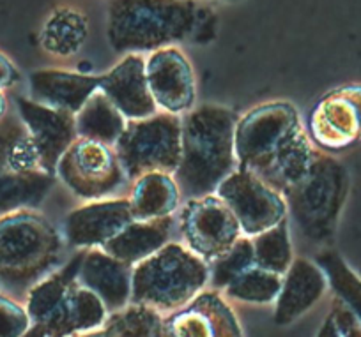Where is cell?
<instances>
[{
    "label": "cell",
    "instance_id": "44dd1931",
    "mask_svg": "<svg viewBox=\"0 0 361 337\" xmlns=\"http://www.w3.org/2000/svg\"><path fill=\"white\" fill-rule=\"evenodd\" d=\"M173 217L151 219V221H131L126 228L119 231L112 241L106 242L105 249L114 258L121 260L126 265L135 267L142 260L149 258L156 251L166 246L172 239Z\"/></svg>",
    "mask_w": 361,
    "mask_h": 337
},
{
    "label": "cell",
    "instance_id": "52a82bcc",
    "mask_svg": "<svg viewBox=\"0 0 361 337\" xmlns=\"http://www.w3.org/2000/svg\"><path fill=\"white\" fill-rule=\"evenodd\" d=\"M180 115L156 111L128 126L114 145L126 179L135 182L145 173L161 172L173 175L180 159Z\"/></svg>",
    "mask_w": 361,
    "mask_h": 337
},
{
    "label": "cell",
    "instance_id": "7c38bea8",
    "mask_svg": "<svg viewBox=\"0 0 361 337\" xmlns=\"http://www.w3.org/2000/svg\"><path fill=\"white\" fill-rule=\"evenodd\" d=\"M16 108L32 138L39 168L55 175L61 158L78 138L75 115L25 97H16Z\"/></svg>",
    "mask_w": 361,
    "mask_h": 337
},
{
    "label": "cell",
    "instance_id": "1f68e13d",
    "mask_svg": "<svg viewBox=\"0 0 361 337\" xmlns=\"http://www.w3.org/2000/svg\"><path fill=\"white\" fill-rule=\"evenodd\" d=\"M32 326L27 307L0 293V337H23Z\"/></svg>",
    "mask_w": 361,
    "mask_h": 337
},
{
    "label": "cell",
    "instance_id": "7a4b0ae2",
    "mask_svg": "<svg viewBox=\"0 0 361 337\" xmlns=\"http://www.w3.org/2000/svg\"><path fill=\"white\" fill-rule=\"evenodd\" d=\"M216 16L199 0H109L110 46L119 53H145L180 41L207 43Z\"/></svg>",
    "mask_w": 361,
    "mask_h": 337
},
{
    "label": "cell",
    "instance_id": "e0dca14e",
    "mask_svg": "<svg viewBox=\"0 0 361 337\" xmlns=\"http://www.w3.org/2000/svg\"><path fill=\"white\" fill-rule=\"evenodd\" d=\"M131 272L133 267L102 248L85 249L78 270V283L98 295L106 311H121L131 298Z\"/></svg>",
    "mask_w": 361,
    "mask_h": 337
},
{
    "label": "cell",
    "instance_id": "f1b7e54d",
    "mask_svg": "<svg viewBox=\"0 0 361 337\" xmlns=\"http://www.w3.org/2000/svg\"><path fill=\"white\" fill-rule=\"evenodd\" d=\"M317 265L324 270L329 286L342 298L361 323V277L347 265L336 251H324L317 256Z\"/></svg>",
    "mask_w": 361,
    "mask_h": 337
},
{
    "label": "cell",
    "instance_id": "8d00e7d4",
    "mask_svg": "<svg viewBox=\"0 0 361 337\" xmlns=\"http://www.w3.org/2000/svg\"><path fill=\"white\" fill-rule=\"evenodd\" d=\"M6 110H8V101H6L4 90H0V119L6 115Z\"/></svg>",
    "mask_w": 361,
    "mask_h": 337
},
{
    "label": "cell",
    "instance_id": "2e32d148",
    "mask_svg": "<svg viewBox=\"0 0 361 337\" xmlns=\"http://www.w3.org/2000/svg\"><path fill=\"white\" fill-rule=\"evenodd\" d=\"M99 90L128 120H140L158 111L145 76V61L138 53H130L102 75Z\"/></svg>",
    "mask_w": 361,
    "mask_h": 337
},
{
    "label": "cell",
    "instance_id": "8fae6325",
    "mask_svg": "<svg viewBox=\"0 0 361 337\" xmlns=\"http://www.w3.org/2000/svg\"><path fill=\"white\" fill-rule=\"evenodd\" d=\"M312 141L340 152L361 141V85H345L326 94L310 115Z\"/></svg>",
    "mask_w": 361,
    "mask_h": 337
},
{
    "label": "cell",
    "instance_id": "7402d4cb",
    "mask_svg": "<svg viewBox=\"0 0 361 337\" xmlns=\"http://www.w3.org/2000/svg\"><path fill=\"white\" fill-rule=\"evenodd\" d=\"M130 203L137 221L169 217L180 203L179 187L169 173H145L133 182Z\"/></svg>",
    "mask_w": 361,
    "mask_h": 337
},
{
    "label": "cell",
    "instance_id": "5b68a950",
    "mask_svg": "<svg viewBox=\"0 0 361 337\" xmlns=\"http://www.w3.org/2000/svg\"><path fill=\"white\" fill-rule=\"evenodd\" d=\"M61 255L57 228L36 210L0 217V283L6 286L30 290L54 272Z\"/></svg>",
    "mask_w": 361,
    "mask_h": 337
},
{
    "label": "cell",
    "instance_id": "4fadbf2b",
    "mask_svg": "<svg viewBox=\"0 0 361 337\" xmlns=\"http://www.w3.org/2000/svg\"><path fill=\"white\" fill-rule=\"evenodd\" d=\"M145 76L156 106L166 113H188L195 103V76L186 55L173 46L152 51Z\"/></svg>",
    "mask_w": 361,
    "mask_h": 337
},
{
    "label": "cell",
    "instance_id": "f546056e",
    "mask_svg": "<svg viewBox=\"0 0 361 337\" xmlns=\"http://www.w3.org/2000/svg\"><path fill=\"white\" fill-rule=\"evenodd\" d=\"M161 312L140 304L126 305L106 318L105 329L110 337H154Z\"/></svg>",
    "mask_w": 361,
    "mask_h": 337
},
{
    "label": "cell",
    "instance_id": "ba28073f",
    "mask_svg": "<svg viewBox=\"0 0 361 337\" xmlns=\"http://www.w3.org/2000/svg\"><path fill=\"white\" fill-rule=\"evenodd\" d=\"M55 175L83 200H103L126 182L116 148L87 138H76L64 152Z\"/></svg>",
    "mask_w": 361,
    "mask_h": 337
},
{
    "label": "cell",
    "instance_id": "277c9868",
    "mask_svg": "<svg viewBox=\"0 0 361 337\" xmlns=\"http://www.w3.org/2000/svg\"><path fill=\"white\" fill-rule=\"evenodd\" d=\"M209 283V265L185 244L169 242L131 272V302L158 312L188 305Z\"/></svg>",
    "mask_w": 361,
    "mask_h": 337
},
{
    "label": "cell",
    "instance_id": "603a6c76",
    "mask_svg": "<svg viewBox=\"0 0 361 337\" xmlns=\"http://www.w3.org/2000/svg\"><path fill=\"white\" fill-rule=\"evenodd\" d=\"M55 184V175L43 170L0 172V217L23 210H36Z\"/></svg>",
    "mask_w": 361,
    "mask_h": 337
},
{
    "label": "cell",
    "instance_id": "5bb4252c",
    "mask_svg": "<svg viewBox=\"0 0 361 337\" xmlns=\"http://www.w3.org/2000/svg\"><path fill=\"white\" fill-rule=\"evenodd\" d=\"M131 221L135 217L130 198L92 200L69 212L64 221V237L73 248H103Z\"/></svg>",
    "mask_w": 361,
    "mask_h": 337
},
{
    "label": "cell",
    "instance_id": "ac0fdd59",
    "mask_svg": "<svg viewBox=\"0 0 361 337\" xmlns=\"http://www.w3.org/2000/svg\"><path fill=\"white\" fill-rule=\"evenodd\" d=\"M102 75L66 69H37L29 76L30 99L76 115L89 97L99 90Z\"/></svg>",
    "mask_w": 361,
    "mask_h": 337
},
{
    "label": "cell",
    "instance_id": "d6a6232c",
    "mask_svg": "<svg viewBox=\"0 0 361 337\" xmlns=\"http://www.w3.org/2000/svg\"><path fill=\"white\" fill-rule=\"evenodd\" d=\"M331 312L333 316H335L336 323H338L342 337H361L360 319L356 318V314L350 311V307L342 300V298L336 297L335 300H333Z\"/></svg>",
    "mask_w": 361,
    "mask_h": 337
},
{
    "label": "cell",
    "instance_id": "30bf717a",
    "mask_svg": "<svg viewBox=\"0 0 361 337\" xmlns=\"http://www.w3.org/2000/svg\"><path fill=\"white\" fill-rule=\"evenodd\" d=\"M245 237H255L287 219V203L276 189L245 168H235L216 189Z\"/></svg>",
    "mask_w": 361,
    "mask_h": 337
},
{
    "label": "cell",
    "instance_id": "d590c367",
    "mask_svg": "<svg viewBox=\"0 0 361 337\" xmlns=\"http://www.w3.org/2000/svg\"><path fill=\"white\" fill-rule=\"evenodd\" d=\"M71 337H110V336L109 332H106L105 326H102V329L90 330V332H83V333H78V336H71Z\"/></svg>",
    "mask_w": 361,
    "mask_h": 337
},
{
    "label": "cell",
    "instance_id": "8992f818",
    "mask_svg": "<svg viewBox=\"0 0 361 337\" xmlns=\"http://www.w3.org/2000/svg\"><path fill=\"white\" fill-rule=\"evenodd\" d=\"M349 187L345 166L333 155L317 152L308 172L283 193L287 212L305 239L315 244L333 241Z\"/></svg>",
    "mask_w": 361,
    "mask_h": 337
},
{
    "label": "cell",
    "instance_id": "484cf974",
    "mask_svg": "<svg viewBox=\"0 0 361 337\" xmlns=\"http://www.w3.org/2000/svg\"><path fill=\"white\" fill-rule=\"evenodd\" d=\"M41 170L36 148L20 115L6 113L0 119V172Z\"/></svg>",
    "mask_w": 361,
    "mask_h": 337
},
{
    "label": "cell",
    "instance_id": "d6986e66",
    "mask_svg": "<svg viewBox=\"0 0 361 337\" xmlns=\"http://www.w3.org/2000/svg\"><path fill=\"white\" fill-rule=\"evenodd\" d=\"M328 286V277L317 262L305 258L293 260L289 270L283 274L282 290L275 300L276 325H289L310 311L321 300Z\"/></svg>",
    "mask_w": 361,
    "mask_h": 337
},
{
    "label": "cell",
    "instance_id": "d4e9b609",
    "mask_svg": "<svg viewBox=\"0 0 361 337\" xmlns=\"http://www.w3.org/2000/svg\"><path fill=\"white\" fill-rule=\"evenodd\" d=\"M87 18L73 8H61L50 15L41 30L44 50L59 57H71L87 39Z\"/></svg>",
    "mask_w": 361,
    "mask_h": 337
},
{
    "label": "cell",
    "instance_id": "4dcf8cb0",
    "mask_svg": "<svg viewBox=\"0 0 361 337\" xmlns=\"http://www.w3.org/2000/svg\"><path fill=\"white\" fill-rule=\"evenodd\" d=\"M255 265L252 237L243 235L228 251L209 263V281L216 290H225L232 281Z\"/></svg>",
    "mask_w": 361,
    "mask_h": 337
},
{
    "label": "cell",
    "instance_id": "836d02e7",
    "mask_svg": "<svg viewBox=\"0 0 361 337\" xmlns=\"http://www.w3.org/2000/svg\"><path fill=\"white\" fill-rule=\"evenodd\" d=\"M20 80L18 69L4 53H0V90L9 89Z\"/></svg>",
    "mask_w": 361,
    "mask_h": 337
},
{
    "label": "cell",
    "instance_id": "e575fe53",
    "mask_svg": "<svg viewBox=\"0 0 361 337\" xmlns=\"http://www.w3.org/2000/svg\"><path fill=\"white\" fill-rule=\"evenodd\" d=\"M317 337H342V332H340V326L336 323L335 316L329 311V314L326 316L324 323H322L321 330H319Z\"/></svg>",
    "mask_w": 361,
    "mask_h": 337
},
{
    "label": "cell",
    "instance_id": "9a60e30c",
    "mask_svg": "<svg viewBox=\"0 0 361 337\" xmlns=\"http://www.w3.org/2000/svg\"><path fill=\"white\" fill-rule=\"evenodd\" d=\"M170 337H241L238 318L216 291H202L161 319Z\"/></svg>",
    "mask_w": 361,
    "mask_h": 337
},
{
    "label": "cell",
    "instance_id": "83f0119b",
    "mask_svg": "<svg viewBox=\"0 0 361 337\" xmlns=\"http://www.w3.org/2000/svg\"><path fill=\"white\" fill-rule=\"evenodd\" d=\"M283 276L253 265L225 288V295L246 304H271L279 298Z\"/></svg>",
    "mask_w": 361,
    "mask_h": 337
},
{
    "label": "cell",
    "instance_id": "9c48e42d",
    "mask_svg": "<svg viewBox=\"0 0 361 337\" xmlns=\"http://www.w3.org/2000/svg\"><path fill=\"white\" fill-rule=\"evenodd\" d=\"M179 231L186 248L207 265L243 237L235 215L216 194L186 200L179 212Z\"/></svg>",
    "mask_w": 361,
    "mask_h": 337
},
{
    "label": "cell",
    "instance_id": "6da1fadb",
    "mask_svg": "<svg viewBox=\"0 0 361 337\" xmlns=\"http://www.w3.org/2000/svg\"><path fill=\"white\" fill-rule=\"evenodd\" d=\"M235 159L283 196L310 168L317 151L289 103L253 108L235 124Z\"/></svg>",
    "mask_w": 361,
    "mask_h": 337
},
{
    "label": "cell",
    "instance_id": "4316f807",
    "mask_svg": "<svg viewBox=\"0 0 361 337\" xmlns=\"http://www.w3.org/2000/svg\"><path fill=\"white\" fill-rule=\"evenodd\" d=\"M252 246L257 267L280 274V276L289 270L294 256L287 219L279 222L276 227L252 237Z\"/></svg>",
    "mask_w": 361,
    "mask_h": 337
},
{
    "label": "cell",
    "instance_id": "cb8c5ba5",
    "mask_svg": "<svg viewBox=\"0 0 361 337\" xmlns=\"http://www.w3.org/2000/svg\"><path fill=\"white\" fill-rule=\"evenodd\" d=\"M75 126L78 138L102 141L114 147L126 129L128 119L102 90H98L75 115Z\"/></svg>",
    "mask_w": 361,
    "mask_h": 337
},
{
    "label": "cell",
    "instance_id": "3957f363",
    "mask_svg": "<svg viewBox=\"0 0 361 337\" xmlns=\"http://www.w3.org/2000/svg\"><path fill=\"white\" fill-rule=\"evenodd\" d=\"M238 115L228 108L202 104L183 117L180 159L173 180L180 200L207 196L238 168L234 134Z\"/></svg>",
    "mask_w": 361,
    "mask_h": 337
},
{
    "label": "cell",
    "instance_id": "ffe728a7",
    "mask_svg": "<svg viewBox=\"0 0 361 337\" xmlns=\"http://www.w3.org/2000/svg\"><path fill=\"white\" fill-rule=\"evenodd\" d=\"M109 318L102 298L80 283L69 290L59 307L39 326L47 337H71L102 329Z\"/></svg>",
    "mask_w": 361,
    "mask_h": 337
}]
</instances>
